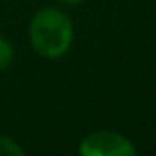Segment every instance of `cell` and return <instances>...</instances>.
<instances>
[{
  "mask_svg": "<svg viewBox=\"0 0 156 156\" xmlns=\"http://www.w3.org/2000/svg\"><path fill=\"white\" fill-rule=\"evenodd\" d=\"M83 2H86V0H58V5H62L64 9H75V7H79Z\"/></svg>",
  "mask_w": 156,
  "mask_h": 156,
  "instance_id": "5",
  "label": "cell"
},
{
  "mask_svg": "<svg viewBox=\"0 0 156 156\" xmlns=\"http://www.w3.org/2000/svg\"><path fill=\"white\" fill-rule=\"evenodd\" d=\"M28 43L43 60H62L75 43V22L62 5L37 9L28 22Z\"/></svg>",
  "mask_w": 156,
  "mask_h": 156,
  "instance_id": "1",
  "label": "cell"
},
{
  "mask_svg": "<svg viewBox=\"0 0 156 156\" xmlns=\"http://www.w3.org/2000/svg\"><path fill=\"white\" fill-rule=\"evenodd\" d=\"M24 154H26V150L17 139L0 133V156H24Z\"/></svg>",
  "mask_w": 156,
  "mask_h": 156,
  "instance_id": "3",
  "label": "cell"
},
{
  "mask_svg": "<svg viewBox=\"0 0 156 156\" xmlns=\"http://www.w3.org/2000/svg\"><path fill=\"white\" fill-rule=\"evenodd\" d=\"M77 152L81 156H135L137 145L120 130L94 128L79 139Z\"/></svg>",
  "mask_w": 156,
  "mask_h": 156,
  "instance_id": "2",
  "label": "cell"
},
{
  "mask_svg": "<svg viewBox=\"0 0 156 156\" xmlns=\"http://www.w3.org/2000/svg\"><path fill=\"white\" fill-rule=\"evenodd\" d=\"M13 60H15V47H13V43L7 37L0 34V73H5L13 64Z\"/></svg>",
  "mask_w": 156,
  "mask_h": 156,
  "instance_id": "4",
  "label": "cell"
}]
</instances>
